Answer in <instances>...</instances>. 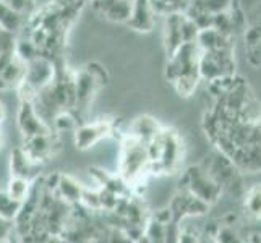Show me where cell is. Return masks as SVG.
Segmentation results:
<instances>
[{
    "label": "cell",
    "mask_w": 261,
    "mask_h": 243,
    "mask_svg": "<svg viewBox=\"0 0 261 243\" xmlns=\"http://www.w3.org/2000/svg\"><path fill=\"white\" fill-rule=\"evenodd\" d=\"M201 49L195 42H185L169 53L166 78L182 97H190L201 79L200 75Z\"/></svg>",
    "instance_id": "cell-1"
},
{
    "label": "cell",
    "mask_w": 261,
    "mask_h": 243,
    "mask_svg": "<svg viewBox=\"0 0 261 243\" xmlns=\"http://www.w3.org/2000/svg\"><path fill=\"white\" fill-rule=\"evenodd\" d=\"M151 167L149 172L154 175L174 174L184 160V143L180 134L172 128H164L158 137L148 143Z\"/></svg>",
    "instance_id": "cell-2"
},
{
    "label": "cell",
    "mask_w": 261,
    "mask_h": 243,
    "mask_svg": "<svg viewBox=\"0 0 261 243\" xmlns=\"http://www.w3.org/2000/svg\"><path fill=\"white\" fill-rule=\"evenodd\" d=\"M151 160L148 145L140 140L125 134L120 146V160H119V175L132 190L133 186L145 182L149 172Z\"/></svg>",
    "instance_id": "cell-3"
},
{
    "label": "cell",
    "mask_w": 261,
    "mask_h": 243,
    "mask_svg": "<svg viewBox=\"0 0 261 243\" xmlns=\"http://www.w3.org/2000/svg\"><path fill=\"white\" fill-rule=\"evenodd\" d=\"M57 71L59 60L44 56V53H39L30 62H26L24 78L21 85L16 88V91L20 93V101H34L36 94L56 79Z\"/></svg>",
    "instance_id": "cell-4"
},
{
    "label": "cell",
    "mask_w": 261,
    "mask_h": 243,
    "mask_svg": "<svg viewBox=\"0 0 261 243\" xmlns=\"http://www.w3.org/2000/svg\"><path fill=\"white\" fill-rule=\"evenodd\" d=\"M107 71L99 64H88L75 71V114L82 119L96 93L107 83ZM83 122V120H82Z\"/></svg>",
    "instance_id": "cell-5"
},
{
    "label": "cell",
    "mask_w": 261,
    "mask_h": 243,
    "mask_svg": "<svg viewBox=\"0 0 261 243\" xmlns=\"http://www.w3.org/2000/svg\"><path fill=\"white\" fill-rule=\"evenodd\" d=\"M178 185H180L178 188H184V190L190 192L196 198H200V200L210 203V204H214L216 201H219L221 195L224 193L221 185L206 172L201 164L187 169L182 174V178H180Z\"/></svg>",
    "instance_id": "cell-6"
},
{
    "label": "cell",
    "mask_w": 261,
    "mask_h": 243,
    "mask_svg": "<svg viewBox=\"0 0 261 243\" xmlns=\"http://www.w3.org/2000/svg\"><path fill=\"white\" fill-rule=\"evenodd\" d=\"M198 33L200 28L187 12L167 15L164 21V44L167 56L185 42H195Z\"/></svg>",
    "instance_id": "cell-7"
},
{
    "label": "cell",
    "mask_w": 261,
    "mask_h": 243,
    "mask_svg": "<svg viewBox=\"0 0 261 243\" xmlns=\"http://www.w3.org/2000/svg\"><path fill=\"white\" fill-rule=\"evenodd\" d=\"M200 75H201V79H206V81H211L221 76L236 75L233 47L218 49V50H201Z\"/></svg>",
    "instance_id": "cell-8"
},
{
    "label": "cell",
    "mask_w": 261,
    "mask_h": 243,
    "mask_svg": "<svg viewBox=\"0 0 261 243\" xmlns=\"http://www.w3.org/2000/svg\"><path fill=\"white\" fill-rule=\"evenodd\" d=\"M115 131V120L111 117H102L94 122H82L73 130L75 146L80 151H86L96 146L99 141L112 137Z\"/></svg>",
    "instance_id": "cell-9"
},
{
    "label": "cell",
    "mask_w": 261,
    "mask_h": 243,
    "mask_svg": "<svg viewBox=\"0 0 261 243\" xmlns=\"http://www.w3.org/2000/svg\"><path fill=\"white\" fill-rule=\"evenodd\" d=\"M23 151L26 152L36 166H42L44 162L50 160L60 151V140L59 133L49 131L41 134H33L23 140Z\"/></svg>",
    "instance_id": "cell-10"
},
{
    "label": "cell",
    "mask_w": 261,
    "mask_h": 243,
    "mask_svg": "<svg viewBox=\"0 0 261 243\" xmlns=\"http://www.w3.org/2000/svg\"><path fill=\"white\" fill-rule=\"evenodd\" d=\"M16 123H18V128H20V131L23 134V138L33 137V134L52 131V127L42 119V115L34 107L33 101H20V109H18Z\"/></svg>",
    "instance_id": "cell-11"
},
{
    "label": "cell",
    "mask_w": 261,
    "mask_h": 243,
    "mask_svg": "<svg viewBox=\"0 0 261 243\" xmlns=\"http://www.w3.org/2000/svg\"><path fill=\"white\" fill-rule=\"evenodd\" d=\"M93 10L111 23L125 24L132 13L133 0H91Z\"/></svg>",
    "instance_id": "cell-12"
},
{
    "label": "cell",
    "mask_w": 261,
    "mask_h": 243,
    "mask_svg": "<svg viewBox=\"0 0 261 243\" xmlns=\"http://www.w3.org/2000/svg\"><path fill=\"white\" fill-rule=\"evenodd\" d=\"M156 16L151 0H133L132 13L125 26L138 33H149L156 24Z\"/></svg>",
    "instance_id": "cell-13"
},
{
    "label": "cell",
    "mask_w": 261,
    "mask_h": 243,
    "mask_svg": "<svg viewBox=\"0 0 261 243\" xmlns=\"http://www.w3.org/2000/svg\"><path fill=\"white\" fill-rule=\"evenodd\" d=\"M161 130H163V127H161L156 119H152L149 115H141L130 123V127L125 134H130V137L148 145V143H151L158 137Z\"/></svg>",
    "instance_id": "cell-14"
},
{
    "label": "cell",
    "mask_w": 261,
    "mask_h": 243,
    "mask_svg": "<svg viewBox=\"0 0 261 243\" xmlns=\"http://www.w3.org/2000/svg\"><path fill=\"white\" fill-rule=\"evenodd\" d=\"M26 71V62L21 60L18 56H15L8 60V64L0 70V89L7 91V89H16L21 85Z\"/></svg>",
    "instance_id": "cell-15"
},
{
    "label": "cell",
    "mask_w": 261,
    "mask_h": 243,
    "mask_svg": "<svg viewBox=\"0 0 261 243\" xmlns=\"http://www.w3.org/2000/svg\"><path fill=\"white\" fill-rule=\"evenodd\" d=\"M83 190H85V186L80 182H76L73 177L60 174L57 188L54 193H56V196L64 203H67L70 206H76V204H80V201H82Z\"/></svg>",
    "instance_id": "cell-16"
},
{
    "label": "cell",
    "mask_w": 261,
    "mask_h": 243,
    "mask_svg": "<svg viewBox=\"0 0 261 243\" xmlns=\"http://www.w3.org/2000/svg\"><path fill=\"white\" fill-rule=\"evenodd\" d=\"M26 21H28V16L13 10L10 5L0 0V28L8 33L18 34L26 28Z\"/></svg>",
    "instance_id": "cell-17"
},
{
    "label": "cell",
    "mask_w": 261,
    "mask_h": 243,
    "mask_svg": "<svg viewBox=\"0 0 261 243\" xmlns=\"http://www.w3.org/2000/svg\"><path fill=\"white\" fill-rule=\"evenodd\" d=\"M34 167H39V166H36L34 162L28 156H26V152L23 151V148H16L15 151H12V156H10L12 175L30 178V172Z\"/></svg>",
    "instance_id": "cell-18"
},
{
    "label": "cell",
    "mask_w": 261,
    "mask_h": 243,
    "mask_svg": "<svg viewBox=\"0 0 261 243\" xmlns=\"http://www.w3.org/2000/svg\"><path fill=\"white\" fill-rule=\"evenodd\" d=\"M193 0H151L156 15L167 16L170 13H185Z\"/></svg>",
    "instance_id": "cell-19"
},
{
    "label": "cell",
    "mask_w": 261,
    "mask_h": 243,
    "mask_svg": "<svg viewBox=\"0 0 261 243\" xmlns=\"http://www.w3.org/2000/svg\"><path fill=\"white\" fill-rule=\"evenodd\" d=\"M31 185H33V182L30 178L12 175L10 182H8V186H7V193L10 195L13 200L23 203L31 192Z\"/></svg>",
    "instance_id": "cell-20"
},
{
    "label": "cell",
    "mask_w": 261,
    "mask_h": 243,
    "mask_svg": "<svg viewBox=\"0 0 261 243\" xmlns=\"http://www.w3.org/2000/svg\"><path fill=\"white\" fill-rule=\"evenodd\" d=\"M21 204L23 203L13 200L7 192H0V215H2V218L15 221L16 215L20 214Z\"/></svg>",
    "instance_id": "cell-21"
},
{
    "label": "cell",
    "mask_w": 261,
    "mask_h": 243,
    "mask_svg": "<svg viewBox=\"0 0 261 243\" xmlns=\"http://www.w3.org/2000/svg\"><path fill=\"white\" fill-rule=\"evenodd\" d=\"M245 209L248 214L255 215V218H261V186L255 185L250 188L245 195Z\"/></svg>",
    "instance_id": "cell-22"
},
{
    "label": "cell",
    "mask_w": 261,
    "mask_h": 243,
    "mask_svg": "<svg viewBox=\"0 0 261 243\" xmlns=\"http://www.w3.org/2000/svg\"><path fill=\"white\" fill-rule=\"evenodd\" d=\"M193 4L201 7L203 10H206L211 15H218V13L229 12L233 7V0H193Z\"/></svg>",
    "instance_id": "cell-23"
},
{
    "label": "cell",
    "mask_w": 261,
    "mask_h": 243,
    "mask_svg": "<svg viewBox=\"0 0 261 243\" xmlns=\"http://www.w3.org/2000/svg\"><path fill=\"white\" fill-rule=\"evenodd\" d=\"M7 5H10L13 10L20 12L26 16H30L36 10V0H4Z\"/></svg>",
    "instance_id": "cell-24"
},
{
    "label": "cell",
    "mask_w": 261,
    "mask_h": 243,
    "mask_svg": "<svg viewBox=\"0 0 261 243\" xmlns=\"http://www.w3.org/2000/svg\"><path fill=\"white\" fill-rule=\"evenodd\" d=\"M15 42H16V34L8 33V31L0 28V53L13 52Z\"/></svg>",
    "instance_id": "cell-25"
},
{
    "label": "cell",
    "mask_w": 261,
    "mask_h": 243,
    "mask_svg": "<svg viewBox=\"0 0 261 243\" xmlns=\"http://www.w3.org/2000/svg\"><path fill=\"white\" fill-rule=\"evenodd\" d=\"M13 233H16L15 221L2 218V215H0V241L12 240L10 237H13Z\"/></svg>",
    "instance_id": "cell-26"
},
{
    "label": "cell",
    "mask_w": 261,
    "mask_h": 243,
    "mask_svg": "<svg viewBox=\"0 0 261 243\" xmlns=\"http://www.w3.org/2000/svg\"><path fill=\"white\" fill-rule=\"evenodd\" d=\"M52 2L62 8H71V7H85L91 0H52Z\"/></svg>",
    "instance_id": "cell-27"
},
{
    "label": "cell",
    "mask_w": 261,
    "mask_h": 243,
    "mask_svg": "<svg viewBox=\"0 0 261 243\" xmlns=\"http://www.w3.org/2000/svg\"><path fill=\"white\" fill-rule=\"evenodd\" d=\"M4 119H5V105L4 102H0V123H2Z\"/></svg>",
    "instance_id": "cell-28"
}]
</instances>
